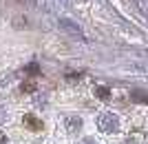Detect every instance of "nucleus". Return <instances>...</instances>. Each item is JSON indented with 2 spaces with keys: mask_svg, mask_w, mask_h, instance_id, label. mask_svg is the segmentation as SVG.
<instances>
[{
  "mask_svg": "<svg viewBox=\"0 0 148 144\" xmlns=\"http://www.w3.org/2000/svg\"><path fill=\"white\" fill-rule=\"evenodd\" d=\"M97 124H99V129L104 133H111V131H117L119 122H117V118H115L113 113H104V115H99Z\"/></svg>",
  "mask_w": 148,
  "mask_h": 144,
  "instance_id": "nucleus-1",
  "label": "nucleus"
},
{
  "mask_svg": "<svg viewBox=\"0 0 148 144\" xmlns=\"http://www.w3.org/2000/svg\"><path fill=\"white\" fill-rule=\"evenodd\" d=\"M25 124L29 126L31 131H40L42 129V120H38L36 115H25Z\"/></svg>",
  "mask_w": 148,
  "mask_h": 144,
  "instance_id": "nucleus-2",
  "label": "nucleus"
},
{
  "mask_svg": "<svg viewBox=\"0 0 148 144\" xmlns=\"http://www.w3.org/2000/svg\"><path fill=\"white\" fill-rule=\"evenodd\" d=\"M130 100L139 102V104H148V93H144V91H135V93H130Z\"/></svg>",
  "mask_w": 148,
  "mask_h": 144,
  "instance_id": "nucleus-3",
  "label": "nucleus"
},
{
  "mask_svg": "<svg viewBox=\"0 0 148 144\" xmlns=\"http://www.w3.org/2000/svg\"><path fill=\"white\" fill-rule=\"evenodd\" d=\"M80 126H82L80 118H69L66 120V129H69V131H75V129H80Z\"/></svg>",
  "mask_w": 148,
  "mask_h": 144,
  "instance_id": "nucleus-4",
  "label": "nucleus"
},
{
  "mask_svg": "<svg viewBox=\"0 0 148 144\" xmlns=\"http://www.w3.org/2000/svg\"><path fill=\"white\" fill-rule=\"evenodd\" d=\"M95 93H97L99 100H108V93H111V91H108L106 87H97V89H95Z\"/></svg>",
  "mask_w": 148,
  "mask_h": 144,
  "instance_id": "nucleus-5",
  "label": "nucleus"
},
{
  "mask_svg": "<svg viewBox=\"0 0 148 144\" xmlns=\"http://www.w3.org/2000/svg\"><path fill=\"white\" fill-rule=\"evenodd\" d=\"M22 91H25V93H33V91H36V82H33V80H27L25 84H22Z\"/></svg>",
  "mask_w": 148,
  "mask_h": 144,
  "instance_id": "nucleus-6",
  "label": "nucleus"
},
{
  "mask_svg": "<svg viewBox=\"0 0 148 144\" xmlns=\"http://www.w3.org/2000/svg\"><path fill=\"white\" fill-rule=\"evenodd\" d=\"M80 144H97V142H95V140H93V138H86V140H82Z\"/></svg>",
  "mask_w": 148,
  "mask_h": 144,
  "instance_id": "nucleus-7",
  "label": "nucleus"
},
{
  "mask_svg": "<svg viewBox=\"0 0 148 144\" xmlns=\"http://www.w3.org/2000/svg\"><path fill=\"white\" fill-rule=\"evenodd\" d=\"M27 71H31V73H36V71H38V64H29V67H27Z\"/></svg>",
  "mask_w": 148,
  "mask_h": 144,
  "instance_id": "nucleus-8",
  "label": "nucleus"
},
{
  "mask_svg": "<svg viewBox=\"0 0 148 144\" xmlns=\"http://www.w3.org/2000/svg\"><path fill=\"white\" fill-rule=\"evenodd\" d=\"M126 144H135V142H126Z\"/></svg>",
  "mask_w": 148,
  "mask_h": 144,
  "instance_id": "nucleus-9",
  "label": "nucleus"
}]
</instances>
